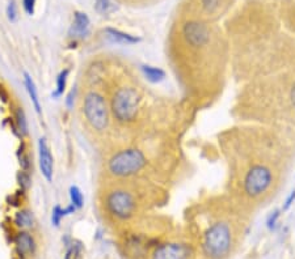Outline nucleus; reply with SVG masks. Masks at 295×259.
Here are the masks:
<instances>
[{
	"label": "nucleus",
	"instance_id": "obj_1",
	"mask_svg": "<svg viewBox=\"0 0 295 259\" xmlns=\"http://www.w3.org/2000/svg\"><path fill=\"white\" fill-rule=\"evenodd\" d=\"M141 107V95L132 87H121L114 92L111 102L112 114L118 122L130 123L137 118Z\"/></svg>",
	"mask_w": 295,
	"mask_h": 259
},
{
	"label": "nucleus",
	"instance_id": "obj_2",
	"mask_svg": "<svg viewBox=\"0 0 295 259\" xmlns=\"http://www.w3.org/2000/svg\"><path fill=\"white\" fill-rule=\"evenodd\" d=\"M147 164L145 153L137 148H126L114 153L108 161V170L116 177H130L134 176Z\"/></svg>",
	"mask_w": 295,
	"mask_h": 259
},
{
	"label": "nucleus",
	"instance_id": "obj_3",
	"mask_svg": "<svg viewBox=\"0 0 295 259\" xmlns=\"http://www.w3.org/2000/svg\"><path fill=\"white\" fill-rule=\"evenodd\" d=\"M232 245L231 228L227 223L212 224L203 237V251L211 259H222L228 255Z\"/></svg>",
	"mask_w": 295,
	"mask_h": 259
},
{
	"label": "nucleus",
	"instance_id": "obj_4",
	"mask_svg": "<svg viewBox=\"0 0 295 259\" xmlns=\"http://www.w3.org/2000/svg\"><path fill=\"white\" fill-rule=\"evenodd\" d=\"M83 114L92 130L102 132L109 125V107L101 93L89 91L83 98Z\"/></svg>",
	"mask_w": 295,
	"mask_h": 259
},
{
	"label": "nucleus",
	"instance_id": "obj_5",
	"mask_svg": "<svg viewBox=\"0 0 295 259\" xmlns=\"http://www.w3.org/2000/svg\"><path fill=\"white\" fill-rule=\"evenodd\" d=\"M272 183H273V173L271 169L265 165L257 164L249 168L244 176L243 189L248 196L258 198L267 191Z\"/></svg>",
	"mask_w": 295,
	"mask_h": 259
},
{
	"label": "nucleus",
	"instance_id": "obj_6",
	"mask_svg": "<svg viewBox=\"0 0 295 259\" xmlns=\"http://www.w3.org/2000/svg\"><path fill=\"white\" fill-rule=\"evenodd\" d=\"M106 210L120 220H129L136 214L137 200L131 192L125 189H114L108 192L105 199Z\"/></svg>",
	"mask_w": 295,
	"mask_h": 259
},
{
	"label": "nucleus",
	"instance_id": "obj_7",
	"mask_svg": "<svg viewBox=\"0 0 295 259\" xmlns=\"http://www.w3.org/2000/svg\"><path fill=\"white\" fill-rule=\"evenodd\" d=\"M185 41L192 47H203L210 41V29L202 21H189L182 27Z\"/></svg>",
	"mask_w": 295,
	"mask_h": 259
},
{
	"label": "nucleus",
	"instance_id": "obj_8",
	"mask_svg": "<svg viewBox=\"0 0 295 259\" xmlns=\"http://www.w3.org/2000/svg\"><path fill=\"white\" fill-rule=\"evenodd\" d=\"M191 247L185 244L168 242L162 244L155 249L152 259H189Z\"/></svg>",
	"mask_w": 295,
	"mask_h": 259
},
{
	"label": "nucleus",
	"instance_id": "obj_9",
	"mask_svg": "<svg viewBox=\"0 0 295 259\" xmlns=\"http://www.w3.org/2000/svg\"><path fill=\"white\" fill-rule=\"evenodd\" d=\"M38 164L42 176L47 181H52L54 176V159H52L51 151L49 148L46 139L41 137L38 141Z\"/></svg>",
	"mask_w": 295,
	"mask_h": 259
},
{
	"label": "nucleus",
	"instance_id": "obj_10",
	"mask_svg": "<svg viewBox=\"0 0 295 259\" xmlns=\"http://www.w3.org/2000/svg\"><path fill=\"white\" fill-rule=\"evenodd\" d=\"M15 246L16 251L19 253L20 256L22 258H28L32 254L34 253V249H36V242H34V238L32 237L31 233L21 231L16 235L15 237Z\"/></svg>",
	"mask_w": 295,
	"mask_h": 259
},
{
	"label": "nucleus",
	"instance_id": "obj_11",
	"mask_svg": "<svg viewBox=\"0 0 295 259\" xmlns=\"http://www.w3.org/2000/svg\"><path fill=\"white\" fill-rule=\"evenodd\" d=\"M89 18L86 13L76 12L75 13V20L71 25L70 29V37L72 38H84L88 34L89 31Z\"/></svg>",
	"mask_w": 295,
	"mask_h": 259
},
{
	"label": "nucleus",
	"instance_id": "obj_12",
	"mask_svg": "<svg viewBox=\"0 0 295 259\" xmlns=\"http://www.w3.org/2000/svg\"><path fill=\"white\" fill-rule=\"evenodd\" d=\"M106 34L111 37L112 40H114L118 43H126V45H132V43H138L141 41V38L136 36H131L129 33H125V32H121L118 29H113V27H108L105 29Z\"/></svg>",
	"mask_w": 295,
	"mask_h": 259
},
{
	"label": "nucleus",
	"instance_id": "obj_13",
	"mask_svg": "<svg viewBox=\"0 0 295 259\" xmlns=\"http://www.w3.org/2000/svg\"><path fill=\"white\" fill-rule=\"evenodd\" d=\"M142 72L146 76V79L148 80L152 84H157V82H162L166 79V72L164 70L159 67H155V66H150V64H145L142 66Z\"/></svg>",
	"mask_w": 295,
	"mask_h": 259
},
{
	"label": "nucleus",
	"instance_id": "obj_14",
	"mask_svg": "<svg viewBox=\"0 0 295 259\" xmlns=\"http://www.w3.org/2000/svg\"><path fill=\"white\" fill-rule=\"evenodd\" d=\"M25 76V87H26V91H28V95L31 97L32 104H33L34 109L37 111L38 114H41V104H40V98H38V92L37 88H36V84H34L33 79L29 76L28 73H24Z\"/></svg>",
	"mask_w": 295,
	"mask_h": 259
},
{
	"label": "nucleus",
	"instance_id": "obj_15",
	"mask_svg": "<svg viewBox=\"0 0 295 259\" xmlns=\"http://www.w3.org/2000/svg\"><path fill=\"white\" fill-rule=\"evenodd\" d=\"M15 224L20 229L32 228L33 226V216H32L29 211H19L15 216Z\"/></svg>",
	"mask_w": 295,
	"mask_h": 259
},
{
	"label": "nucleus",
	"instance_id": "obj_16",
	"mask_svg": "<svg viewBox=\"0 0 295 259\" xmlns=\"http://www.w3.org/2000/svg\"><path fill=\"white\" fill-rule=\"evenodd\" d=\"M68 73H70V71L68 70H63L59 72L58 77H57V89H56V93H54L56 97H59V96L63 95V92H65V89H66V85H67Z\"/></svg>",
	"mask_w": 295,
	"mask_h": 259
},
{
	"label": "nucleus",
	"instance_id": "obj_17",
	"mask_svg": "<svg viewBox=\"0 0 295 259\" xmlns=\"http://www.w3.org/2000/svg\"><path fill=\"white\" fill-rule=\"evenodd\" d=\"M70 198H71V205H74L76 208L83 207L84 198L79 187H76V186L70 187Z\"/></svg>",
	"mask_w": 295,
	"mask_h": 259
},
{
	"label": "nucleus",
	"instance_id": "obj_18",
	"mask_svg": "<svg viewBox=\"0 0 295 259\" xmlns=\"http://www.w3.org/2000/svg\"><path fill=\"white\" fill-rule=\"evenodd\" d=\"M82 250H83V247L79 242H72L68 246L67 251H66V256L65 259H80L82 256Z\"/></svg>",
	"mask_w": 295,
	"mask_h": 259
},
{
	"label": "nucleus",
	"instance_id": "obj_19",
	"mask_svg": "<svg viewBox=\"0 0 295 259\" xmlns=\"http://www.w3.org/2000/svg\"><path fill=\"white\" fill-rule=\"evenodd\" d=\"M96 11L102 15H108V13L113 12L114 6L111 0H96Z\"/></svg>",
	"mask_w": 295,
	"mask_h": 259
},
{
	"label": "nucleus",
	"instance_id": "obj_20",
	"mask_svg": "<svg viewBox=\"0 0 295 259\" xmlns=\"http://www.w3.org/2000/svg\"><path fill=\"white\" fill-rule=\"evenodd\" d=\"M65 216H67L65 208L59 207V206H56V207H54V210H52V214H51L52 224H54L56 226H59L62 219H63Z\"/></svg>",
	"mask_w": 295,
	"mask_h": 259
},
{
	"label": "nucleus",
	"instance_id": "obj_21",
	"mask_svg": "<svg viewBox=\"0 0 295 259\" xmlns=\"http://www.w3.org/2000/svg\"><path fill=\"white\" fill-rule=\"evenodd\" d=\"M201 4L207 13H214L221 6V0H201Z\"/></svg>",
	"mask_w": 295,
	"mask_h": 259
},
{
	"label": "nucleus",
	"instance_id": "obj_22",
	"mask_svg": "<svg viewBox=\"0 0 295 259\" xmlns=\"http://www.w3.org/2000/svg\"><path fill=\"white\" fill-rule=\"evenodd\" d=\"M16 118H17V126H19L20 131H21L22 134H26V131H28V122H26L24 111H22V110H17Z\"/></svg>",
	"mask_w": 295,
	"mask_h": 259
},
{
	"label": "nucleus",
	"instance_id": "obj_23",
	"mask_svg": "<svg viewBox=\"0 0 295 259\" xmlns=\"http://www.w3.org/2000/svg\"><path fill=\"white\" fill-rule=\"evenodd\" d=\"M7 16H8V20L10 21H16V18H17V7H16L15 2H10L8 7H7Z\"/></svg>",
	"mask_w": 295,
	"mask_h": 259
},
{
	"label": "nucleus",
	"instance_id": "obj_24",
	"mask_svg": "<svg viewBox=\"0 0 295 259\" xmlns=\"http://www.w3.org/2000/svg\"><path fill=\"white\" fill-rule=\"evenodd\" d=\"M278 217H280V211L277 210L274 211V212H272L271 216L267 217V228L271 229V231H273L274 228H276V224H277V220H278Z\"/></svg>",
	"mask_w": 295,
	"mask_h": 259
},
{
	"label": "nucleus",
	"instance_id": "obj_25",
	"mask_svg": "<svg viewBox=\"0 0 295 259\" xmlns=\"http://www.w3.org/2000/svg\"><path fill=\"white\" fill-rule=\"evenodd\" d=\"M24 8L28 15H33L34 13V6H36V0H22Z\"/></svg>",
	"mask_w": 295,
	"mask_h": 259
},
{
	"label": "nucleus",
	"instance_id": "obj_26",
	"mask_svg": "<svg viewBox=\"0 0 295 259\" xmlns=\"http://www.w3.org/2000/svg\"><path fill=\"white\" fill-rule=\"evenodd\" d=\"M295 200V190L294 191L290 194V196L287 199H286V202H285V206H283V211H286V210H289V207L290 206L292 205V202Z\"/></svg>",
	"mask_w": 295,
	"mask_h": 259
},
{
	"label": "nucleus",
	"instance_id": "obj_27",
	"mask_svg": "<svg viewBox=\"0 0 295 259\" xmlns=\"http://www.w3.org/2000/svg\"><path fill=\"white\" fill-rule=\"evenodd\" d=\"M74 97H75V91H71L70 95H68V97H67V106L70 107V109L74 106Z\"/></svg>",
	"mask_w": 295,
	"mask_h": 259
},
{
	"label": "nucleus",
	"instance_id": "obj_28",
	"mask_svg": "<svg viewBox=\"0 0 295 259\" xmlns=\"http://www.w3.org/2000/svg\"><path fill=\"white\" fill-rule=\"evenodd\" d=\"M291 102H292V106L295 107V84L291 89Z\"/></svg>",
	"mask_w": 295,
	"mask_h": 259
}]
</instances>
